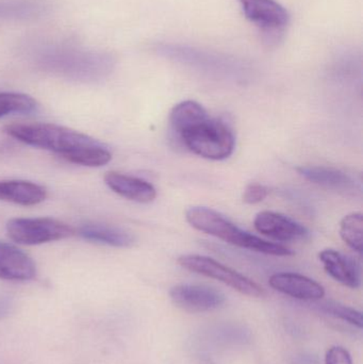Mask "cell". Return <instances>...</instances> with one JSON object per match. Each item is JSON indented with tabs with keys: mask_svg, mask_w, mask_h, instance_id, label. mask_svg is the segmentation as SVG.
Masks as SVG:
<instances>
[{
	"mask_svg": "<svg viewBox=\"0 0 363 364\" xmlns=\"http://www.w3.org/2000/svg\"><path fill=\"white\" fill-rule=\"evenodd\" d=\"M36 65L46 72L81 81L104 78L114 68L110 53L67 44H45L33 51Z\"/></svg>",
	"mask_w": 363,
	"mask_h": 364,
	"instance_id": "1",
	"label": "cell"
},
{
	"mask_svg": "<svg viewBox=\"0 0 363 364\" xmlns=\"http://www.w3.org/2000/svg\"><path fill=\"white\" fill-rule=\"evenodd\" d=\"M185 220L196 230L213 235L232 245L276 257L293 256L290 248L266 241L239 228L225 216L206 207H192L185 212Z\"/></svg>",
	"mask_w": 363,
	"mask_h": 364,
	"instance_id": "2",
	"label": "cell"
},
{
	"mask_svg": "<svg viewBox=\"0 0 363 364\" xmlns=\"http://www.w3.org/2000/svg\"><path fill=\"white\" fill-rule=\"evenodd\" d=\"M4 132L30 146L53 151L63 159L83 147L98 143L87 134L55 124H11L4 127Z\"/></svg>",
	"mask_w": 363,
	"mask_h": 364,
	"instance_id": "3",
	"label": "cell"
},
{
	"mask_svg": "<svg viewBox=\"0 0 363 364\" xmlns=\"http://www.w3.org/2000/svg\"><path fill=\"white\" fill-rule=\"evenodd\" d=\"M178 136L194 155L213 161L227 159L236 147V139L229 126L209 115L183 130Z\"/></svg>",
	"mask_w": 363,
	"mask_h": 364,
	"instance_id": "4",
	"label": "cell"
},
{
	"mask_svg": "<svg viewBox=\"0 0 363 364\" xmlns=\"http://www.w3.org/2000/svg\"><path fill=\"white\" fill-rule=\"evenodd\" d=\"M6 233L12 241L23 245H38L67 239L76 230L53 218H17L6 223Z\"/></svg>",
	"mask_w": 363,
	"mask_h": 364,
	"instance_id": "5",
	"label": "cell"
},
{
	"mask_svg": "<svg viewBox=\"0 0 363 364\" xmlns=\"http://www.w3.org/2000/svg\"><path fill=\"white\" fill-rule=\"evenodd\" d=\"M177 262L181 267L192 273L219 280L246 296L264 297L266 295V291L257 282L209 257L183 255L179 257Z\"/></svg>",
	"mask_w": 363,
	"mask_h": 364,
	"instance_id": "6",
	"label": "cell"
},
{
	"mask_svg": "<svg viewBox=\"0 0 363 364\" xmlns=\"http://www.w3.org/2000/svg\"><path fill=\"white\" fill-rule=\"evenodd\" d=\"M173 303L190 314L213 311L225 304L226 297L221 291L202 284H179L170 291Z\"/></svg>",
	"mask_w": 363,
	"mask_h": 364,
	"instance_id": "7",
	"label": "cell"
},
{
	"mask_svg": "<svg viewBox=\"0 0 363 364\" xmlns=\"http://www.w3.org/2000/svg\"><path fill=\"white\" fill-rule=\"evenodd\" d=\"M254 225L258 232L275 241L296 242L309 237L306 227L277 212H259L256 215Z\"/></svg>",
	"mask_w": 363,
	"mask_h": 364,
	"instance_id": "8",
	"label": "cell"
},
{
	"mask_svg": "<svg viewBox=\"0 0 363 364\" xmlns=\"http://www.w3.org/2000/svg\"><path fill=\"white\" fill-rule=\"evenodd\" d=\"M251 23L266 32L281 31L289 23V14L275 0H239Z\"/></svg>",
	"mask_w": 363,
	"mask_h": 364,
	"instance_id": "9",
	"label": "cell"
},
{
	"mask_svg": "<svg viewBox=\"0 0 363 364\" xmlns=\"http://www.w3.org/2000/svg\"><path fill=\"white\" fill-rule=\"evenodd\" d=\"M269 284L274 290L300 301H319L325 296V290L319 282L300 274H273Z\"/></svg>",
	"mask_w": 363,
	"mask_h": 364,
	"instance_id": "10",
	"label": "cell"
},
{
	"mask_svg": "<svg viewBox=\"0 0 363 364\" xmlns=\"http://www.w3.org/2000/svg\"><path fill=\"white\" fill-rule=\"evenodd\" d=\"M36 276V265L29 255L16 246L0 242V279L29 282Z\"/></svg>",
	"mask_w": 363,
	"mask_h": 364,
	"instance_id": "11",
	"label": "cell"
},
{
	"mask_svg": "<svg viewBox=\"0 0 363 364\" xmlns=\"http://www.w3.org/2000/svg\"><path fill=\"white\" fill-rule=\"evenodd\" d=\"M298 174L321 188L335 191L343 195H356L362 191L357 181L347 173L327 166H300L296 168Z\"/></svg>",
	"mask_w": 363,
	"mask_h": 364,
	"instance_id": "12",
	"label": "cell"
},
{
	"mask_svg": "<svg viewBox=\"0 0 363 364\" xmlns=\"http://www.w3.org/2000/svg\"><path fill=\"white\" fill-rule=\"evenodd\" d=\"M326 273L336 282L351 289L362 286V271L355 259L335 250H324L319 254Z\"/></svg>",
	"mask_w": 363,
	"mask_h": 364,
	"instance_id": "13",
	"label": "cell"
},
{
	"mask_svg": "<svg viewBox=\"0 0 363 364\" xmlns=\"http://www.w3.org/2000/svg\"><path fill=\"white\" fill-rule=\"evenodd\" d=\"M104 182L110 190L128 200L149 203L157 197L155 186L151 182L139 177L123 173L109 172L104 175Z\"/></svg>",
	"mask_w": 363,
	"mask_h": 364,
	"instance_id": "14",
	"label": "cell"
},
{
	"mask_svg": "<svg viewBox=\"0 0 363 364\" xmlns=\"http://www.w3.org/2000/svg\"><path fill=\"white\" fill-rule=\"evenodd\" d=\"M76 232L85 241L104 244L112 247H131L136 242L134 235L125 229L111 226V225L97 224V223L81 225Z\"/></svg>",
	"mask_w": 363,
	"mask_h": 364,
	"instance_id": "15",
	"label": "cell"
},
{
	"mask_svg": "<svg viewBox=\"0 0 363 364\" xmlns=\"http://www.w3.org/2000/svg\"><path fill=\"white\" fill-rule=\"evenodd\" d=\"M47 190L27 181H0V200L21 205H36L46 199Z\"/></svg>",
	"mask_w": 363,
	"mask_h": 364,
	"instance_id": "16",
	"label": "cell"
},
{
	"mask_svg": "<svg viewBox=\"0 0 363 364\" xmlns=\"http://www.w3.org/2000/svg\"><path fill=\"white\" fill-rule=\"evenodd\" d=\"M50 6L44 0H0V19L34 21L46 15Z\"/></svg>",
	"mask_w": 363,
	"mask_h": 364,
	"instance_id": "17",
	"label": "cell"
},
{
	"mask_svg": "<svg viewBox=\"0 0 363 364\" xmlns=\"http://www.w3.org/2000/svg\"><path fill=\"white\" fill-rule=\"evenodd\" d=\"M207 117L208 112L202 105L194 100H185L173 108L170 115V123L173 132H176L178 136L183 130Z\"/></svg>",
	"mask_w": 363,
	"mask_h": 364,
	"instance_id": "18",
	"label": "cell"
},
{
	"mask_svg": "<svg viewBox=\"0 0 363 364\" xmlns=\"http://www.w3.org/2000/svg\"><path fill=\"white\" fill-rule=\"evenodd\" d=\"M38 110V102L27 94L15 92L0 93V117L12 114H32Z\"/></svg>",
	"mask_w": 363,
	"mask_h": 364,
	"instance_id": "19",
	"label": "cell"
},
{
	"mask_svg": "<svg viewBox=\"0 0 363 364\" xmlns=\"http://www.w3.org/2000/svg\"><path fill=\"white\" fill-rule=\"evenodd\" d=\"M340 235L345 244L358 254L363 250V215L362 212L347 214L340 223Z\"/></svg>",
	"mask_w": 363,
	"mask_h": 364,
	"instance_id": "20",
	"label": "cell"
},
{
	"mask_svg": "<svg viewBox=\"0 0 363 364\" xmlns=\"http://www.w3.org/2000/svg\"><path fill=\"white\" fill-rule=\"evenodd\" d=\"M319 310L334 318H340L353 326L362 329L363 326L362 314L354 308L347 307V306L341 305L336 301H325V303L318 305Z\"/></svg>",
	"mask_w": 363,
	"mask_h": 364,
	"instance_id": "21",
	"label": "cell"
},
{
	"mask_svg": "<svg viewBox=\"0 0 363 364\" xmlns=\"http://www.w3.org/2000/svg\"><path fill=\"white\" fill-rule=\"evenodd\" d=\"M269 188L264 184L251 183L246 186L243 193V201L249 205L261 203L268 197Z\"/></svg>",
	"mask_w": 363,
	"mask_h": 364,
	"instance_id": "22",
	"label": "cell"
},
{
	"mask_svg": "<svg viewBox=\"0 0 363 364\" xmlns=\"http://www.w3.org/2000/svg\"><path fill=\"white\" fill-rule=\"evenodd\" d=\"M325 364H353V360L345 348L332 346L326 353Z\"/></svg>",
	"mask_w": 363,
	"mask_h": 364,
	"instance_id": "23",
	"label": "cell"
},
{
	"mask_svg": "<svg viewBox=\"0 0 363 364\" xmlns=\"http://www.w3.org/2000/svg\"><path fill=\"white\" fill-rule=\"evenodd\" d=\"M11 303L6 297H0V318H4V316H9L11 311Z\"/></svg>",
	"mask_w": 363,
	"mask_h": 364,
	"instance_id": "24",
	"label": "cell"
}]
</instances>
